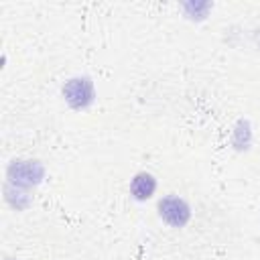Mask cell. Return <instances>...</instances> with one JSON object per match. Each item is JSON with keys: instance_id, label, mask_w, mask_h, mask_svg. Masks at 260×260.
Wrapping results in <instances>:
<instances>
[{"instance_id": "4", "label": "cell", "mask_w": 260, "mask_h": 260, "mask_svg": "<svg viewBox=\"0 0 260 260\" xmlns=\"http://www.w3.org/2000/svg\"><path fill=\"white\" fill-rule=\"evenodd\" d=\"M154 187H156V183H154L152 175H148V173H140V175H136L134 181H132V185H130L134 197H138V199H146V197H150L152 191H154Z\"/></svg>"}, {"instance_id": "3", "label": "cell", "mask_w": 260, "mask_h": 260, "mask_svg": "<svg viewBox=\"0 0 260 260\" xmlns=\"http://www.w3.org/2000/svg\"><path fill=\"white\" fill-rule=\"evenodd\" d=\"M8 175H10V179L16 181V183L32 185V183H37V181L43 177V167H41L39 162H24V160H18V162L10 165Z\"/></svg>"}, {"instance_id": "2", "label": "cell", "mask_w": 260, "mask_h": 260, "mask_svg": "<svg viewBox=\"0 0 260 260\" xmlns=\"http://www.w3.org/2000/svg\"><path fill=\"white\" fill-rule=\"evenodd\" d=\"M63 93H65L67 102H69L73 108H83V106H87V104L93 100V87H91V81L85 79V77L71 79V81L63 87Z\"/></svg>"}, {"instance_id": "1", "label": "cell", "mask_w": 260, "mask_h": 260, "mask_svg": "<svg viewBox=\"0 0 260 260\" xmlns=\"http://www.w3.org/2000/svg\"><path fill=\"white\" fill-rule=\"evenodd\" d=\"M158 209H160V217L171 223V225H185L191 211H189V205L179 199V197H165L160 199L158 203Z\"/></svg>"}]
</instances>
